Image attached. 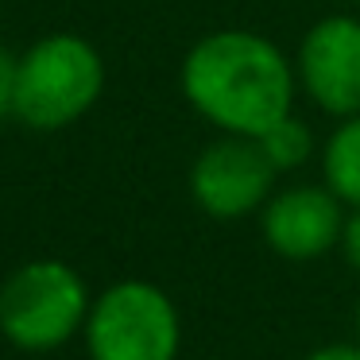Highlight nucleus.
Here are the masks:
<instances>
[{"label":"nucleus","instance_id":"obj_1","mask_svg":"<svg viewBox=\"0 0 360 360\" xmlns=\"http://www.w3.org/2000/svg\"><path fill=\"white\" fill-rule=\"evenodd\" d=\"M182 94L225 136L259 140L290 117L295 70L271 39L256 32H213L182 63Z\"/></svg>","mask_w":360,"mask_h":360},{"label":"nucleus","instance_id":"obj_2","mask_svg":"<svg viewBox=\"0 0 360 360\" xmlns=\"http://www.w3.org/2000/svg\"><path fill=\"white\" fill-rule=\"evenodd\" d=\"M89 287L63 259H32L0 283V333L24 352H51L86 329Z\"/></svg>","mask_w":360,"mask_h":360},{"label":"nucleus","instance_id":"obj_3","mask_svg":"<svg viewBox=\"0 0 360 360\" xmlns=\"http://www.w3.org/2000/svg\"><path fill=\"white\" fill-rule=\"evenodd\" d=\"M101 86L105 63L82 35H47L20 58L12 117L35 132H58L94 109Z\"/></svg>","mask_w":360,"mask_h":360},{"label":"nucleus","instance_id":"obj_4","mask_svg":"<svg viewBox=\"0 0 360 360\" xmlns=\"http://www.w3.org/2000/svg\"><path fill=\"white\" fill-rule=\"evenodd\" d=\"M89 360H179L182 318L148 279H120L94 298L86 318Z\"/></svg>","mask_w":360,"mask_h":360},{"label":"nucleus","instance_id":"obj_5","mask_svg":"<svg viewBox=\"0 0 360 360\" xmlns=\"http://www.w3.org/2000/svg\"><path fill=\"white\" fill-rule=\"evenodd\" d=\"M275 167L267 163L259 140L248 136H225V140L210 143L202 155L194 159L190 171V194L210 217L217 221H236L256 213L267 205L275 182Z\"/></svg>","mask_w":360,"mask_h":360},{"label":"nucleus","instance_id":"obj_6","mask_svg":"<svg viewBox=\"0 0 360 360\" xmlns=\"http://www.w3.org/2000/svg\"><path fill=\"white\" fill-rule=\"evenodd\" d=\"M298 78L329 117L360 112V20L326 16L298 47Z\"/></svg>","mask_w":360,"mask_h":360},{"label":"nucleus","instance_id":"obj_7","mask_svg":"<svg viewBox=\"0 0 360 360\" xmlns=\"http://www.w3.org/2000/svg\"><path fill=\"white\" fill-rule=\"evenodd\" d=\"M341 205L329 186H290L264 205V240L283 259H318L341 244Z\"/></svg>","mask_w":360,"mask_h":360},{"label":"nucleus","instance_id":"obj_8","mask_svg":"<svg viewBox=\"0 0 360 360\" xmlns=\"http://www.w3.org/2000/svg\"><path fill=\"white\" fill-rule=\"evenodd\" d=\"M321 171H326V186L345 205L356 210L360 205V112L345 117V124L329 136L326 151H321Z\"/></svg>","mask_w":360,"mask_h":360},{"label":"nucleus","instance_id":"obj_9","mask_svg":"<svg viewBox=\"0 0 360 360\" xmlns=\"http://www.w3.org/2000/svg\"><path fill=\"white\" fill-rule=\"evenodd\" d=\"M259 148H264L267 163L275 171H295V167H302L314 155V136L298 117H283L279 124H271L259 136Z\"/></svg>","mask_w":360,"mask_h":360},{"label":"nucleus","instance_id":"obj_10","mask_svg":"<svg viewBox=\"0 0 360 360\" xmlns=\"http://www.w3.org/2000/svg\"><path fill=\"white\" fill-rule=\"evenodd\" d=\"M16 78L20 58L0 47V117H12V109H16Z\"/></svg>","mask_w":360,"mask_h":360},{"label":"nucleus","instance_id":"obj_11","mask_svg":"<svg viewBox=\"0 0 360 360\" xmlns=\"http://www.w3.org/2000/svg\"><path fill=\"white\" fill-rule=\"evenodd\" d=\"M341 252H345V259H349V267H356V271H360V205L345 217Z\"/></svg>","mask_w":360,"mask_h":360},{"label":"nucleus","instance_id":"obj_12","mask_svg":"<svg viewBox=\"0 0 360 360\" xmlns=\"http://www.w3.org/2000/svg\"><path fill=\"white\" fill-rule=\"evenodd\" d=\"M306 360H360V341L356 345H349V341L321 345V349H314Z\"/></svg>","mask_w":360,"mask_h":360},{"label":"nucleus","instance_id":"obj_13","mask_svg":"<svg viewBox=\"0 0 360 360\" xmlns=\"http://www.w3.org/2000/svg\"><path fill=\"white\" fill-rule=\"evenodd\" d=\"M352 321H356V337H360V298H356V314H352Z\"/></svg>","mask_w":360,"mask_h":360}]
</instances>
